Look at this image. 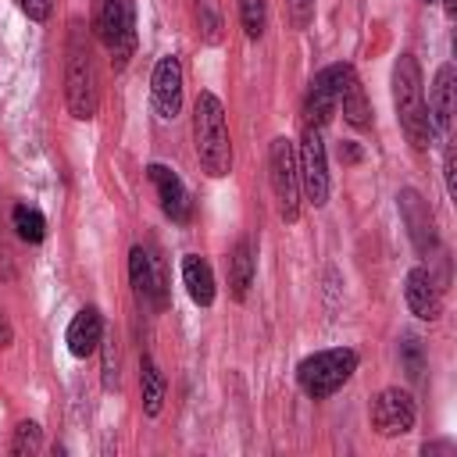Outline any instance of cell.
Here are the masks:
<instances>
[{
	"label": "cell",
	"instance_id": "ba28073f",
	"mask_svg": "<svg viewBox=\"0 0 457 457\" xmlns=\"http://www.w3.org/2000/svg\"><path fill=\"white\" fill-rule=\"evenodd\" d=\"M350 75H353L350 64H328V68H321V71L311 79L307 96H303V125H318V129L328 125V118L336 114L339 93H343V86L350 82Z\"/></svg>",
	"mask_w": 457,
	"mask_h": 457
},
{
	"label": "cell",
	"instance_id": "9c48e42d",
	"mask_svg": "<svg viewBox=\"0 0 457 457\" xmlns=\"http://www.w3.org/2000/svg\"><path fill=\"white\" fill-rule=\"evenodd\" d=\"M129 278H132V293L143 307L150 311H164L168 307V275H164V264L157 253L143 250V246H132L129 253Z\"/></svg>",
	"mask_w": 457,
	"mask_h": 457
},
{
	"label": "cell",
	"instance_id": "f1b7e54d",
	"mask_svg": "<svg viewBox=\"0 0 457 457\" xmlns=\"http://www.w3.org/2000/svg\"><path fill=\"white\" fill-rule=\"evenodd\" d=\"M339 161H343V164H357V161H361L357 143H343V146H339Z\"/></svg>",
	"mask_w": 457,
	"mask_h": 457
},
{
	"label": "cell",
	"instance_id": "484cf974",
	"mask_svg": "<svg viewBox=\"0 0 457 457\" xmlns=\"http://www.w3.org/2000/svg\"><path fill=\"white\" fill-rule=\"evenodd\" d=\"M400 357H403L407 375H411V378H418V375H421V343H418L414 336H407V339L400 343Z\"/></svg>",
	"mask_w": 457,
	"mask_h": 457
},
{
	"label": "cell",
	"instance_id": "e0dca14e",
	"mask_svg": "<svg viewBox=\"0 0 457 457\" xmlns=\"http://www.w3.org/2000/svg\"><path fill=\"white\" fill-rule=\"evenodd\" d=\"M182 286L189 293V300L196 307H211L214 303V271L200 253H186L182 257Z\"/></svg>",
	"mask_w": 457,
	"mask_h": 457
},
{
	"label": "cell",
	"instance_id": "83f0119b",
	"mask_svg": "<svg viewBox=\"0 0 457 457\" xmlns=\"http://www.w3.org/2000/svg\"><path fill=\"white\" fill-rule=\"evenodd\" d=\"M32 21H46L50 18V7H54V0H14Z\"/></svg>",
	"mask_w": 457,
	"mask_h": 457
},
{
	"label": "cell",
	"instance_id": "7a4b0ae2",
	"mask_svg": "<svg viewBox=\"0 0 457 457\" xmlns=\"http://www.w3.org/2000/svg\"><path fill=\"white\" fill-rule=\"evenodd\" d=\"M393 107L400 118V129L414 150H428L436 132L428 121V104H425V86H421V68L411 54H400L393 61Z\"/></svg>",
	"mask_w": 457,
	"mask_h": 457
},
{
	"label": "cell",
	"instance_id": "d6a6232c",
	"mask_svg": "<svg viewBox=\"0 0 457 457\" xmlns=\"http://www.w3.org/2000/svg\"><path fill=\"white\" fill-rule=\"evenodd\" d=\"M425 4H432V0H425Z\"/></svg>",
	"mask_w": 457,
	"mask_h": 457
},
{
	"label": "cell",
	"instance_id": "30bf717a",
	"mask_svg": "<svg viewBox=\"0 0 457 457\" xmlns=\"http://www.w3.org/2000/svg\"><path fill=\"white\" fill-rule=\"evenodd\" d=\"M414 418H418V407H414L411 393H403V389H382L371 403V428L386 439L407 436L414 428Z\"/></svg>",
	"mask_w": 457,
	"mask_h": 457
},
{
	"label": "cell",
	"instance_id": "4dcf8cb0",
	"mask_svg": "<svg viewBox=\"0 0 457 457\" xmlns=\"http://www.w3.org/2000/svg\"><path fill=\"white\" fill-rule=\"evenodd\" d=\"M443 175H446V189L453 193V150H446V171Z\"/></svg>",
	"mask_w": 457,
	"mask_h": 457
},
{
	"label": "cell",
	"instance_id": "603a6c76",
	"mask_svg": "<svg viewBox=\"0 0 457 457\" xmlns=\"http://www.w3.org/2000/svg\"><path fill=\"white\" fill-rule=\"evenodd\" d=\"M239 25L250 39H261L268 25V0H239Z\"/></svg>",
	"mask_w": 457,
	"mask_h": 457
},
{
	"label": "cell",
	"instance_id": "5bb4252c",
	"mask_svg": "<svg viewBox=\"0 0 457 457\" xmlns=\"http://www.w3.org/2000/svg\"><path fill=\"white\" fill-rule=\"evenodd\" d=\"M146 175H150V182H154V189H157V200H161L164 218L186 225V221H189V193H186L182 179H179L168 164H150Z\"/></svg>",
	"mask_w": 457,
	"mask_h": 457
},
{
	"label": "cell",
	"instance_id": "7402d4cb",
	"mask_svg": "<svg viewBox=\"0 0 457 457\" xmlns=\"http://www.w3.org/2000/svg\"><path fill=\"white\" fill-rule=\"evenodd\" d=\"M196 21H200V36L204 43H221V0H196Z\"/></svg>",
	"mask_w": 457,
	"mask_h": 457
},
{
	"label": "cell",
	"instance_id": "9a60e30c",
	"mask_svg": "<svg viewBox=\"0 0 457 457\" xmlns=\"http://www.w3.org/2000/svg\"><path fill=\"white\" fill-rule=\"evenodd\" d=\"M453 89H457V71L453 64H439L436 79H432V93H428V121L436 136L450 132V118H453Z\"/></svg>",
	"mask_w": 457,
	"mask_h": 457
},
{
	"label": "cell",
	"instance_id": "1f68e13d",
	"mask_svg": "<svg viewBox=\"0 0 457 457\" xmlns=\"http://www.w3.org/2000/svg\"><path fill=\"white\" fill-rule=\"evenodd\" d=\"M443 7H446V14H450V18L457 14V0H443Z\"/></svg>",
	"mask_w": 457,
	"mask_h": 457
},
{
	"label": "cell",
	"instance_id": "44dd1931",
	"mask_svg": "<svg viewBox=\"0 0 457 457\" xmlns=\"http://www.w3.org/2000/svg\"><path fill=\"white\" fill-rule=\"evenodd\" d=\"M11 221H14V232H18L25 243H43V236H46V218H43L39 207L18 204L14 214H11Z\"/></svg>",
	"mask_w": 457,
	"mask_h": 457
},
{
	"label": "cell",
	"instance_id": "5b68a950",
	"mask_svg": "<svg viewBox=\"0 0 457 457\" xmlns=\"http://www.w3.org/2000/svg\"><path fill=\"white\" fill-rule=\"evenodd\" d=\"M93 32L107 46L114 68H125L136 50V21L129 0H93Z\"/></svg>",
	"mask_w": 457,
	"mask_h": 457
},
{
	"label": "cell",
	"instance_id": "2e32d148",
	"mask_svg": "<svg viewBox=\"0 0 457 457\" xmlns=\"http://www.w3.org/2000/svg\"><path fill=\"white\" fill-rule=\"evenodd\" d=\"M64 339H68L71 357H89V353H96V346H100V339H104V314H100L96 307H82V311L71 318Z\"/></svg>",
	"mask_w": 457,
	"mask_h": 457
},
{
	"label": "cell",
	"instance_id": "8992f818",
	"mask_svg": "<svg viewBox=\"0 0 457 457\" xmlns=\"http://www.w3.org/2000/svg\"><path fill=\"white\" fill-rule=\"evenodd\" d=\"M296 171H300V193L314 207H325L328 204V154H325V139L318 125H303L300 150H296Z\"/></svg>",
	"mask_w": 457,
	"mask_h": 457
},
{
	"label": "cell",
	"instance_id": "4316f807",
	"mask_svg": "<svg viewBox=\"0 0 457 457\" xmlns=\"http://www.w3.org/2000/svg\"><path fill=\"white\" fill-rule=\"evenodd\" d=\"M286 11H289L293 29H307L314 18V0H286Z\"/></svg>",
	"mask_w": 457,
	"mask_h": 457
},
{
	"label": "cell",
	"instance_id": "cb8c5ba5",
	"mask_svg": "<svg viewBox=\"0 0 457 457\" xmlns=\"http://www.w3.org/2000/svg\"><path fill=\"white\" fill-rule=\"evenodd\" d=\"M39 443H43V432H39V425H36V421H21V425L14 428V443H11V453H36V450H39Z\"/></svg>",
	"mask_w": 457,
	"mask_h": 457
},
{
	"label": "cell",
	"instance_id": "7c38bea8",
	"mask_svg": "<svg viewBox=\"0 0 457 457\" xmlns=\"http://www.w3.org/2000/svg\"><path fill=\"white\" fill-rule=\"evenodd\" d=\"M150 96H154V111L161 118H175L182 107V64L175 54L161 57L150 79Z\"/></svg>",
	"mask_w": 457,
	"mask_h": 457
},
{
	"label": "cell",
	"instance_id": "277c9868",
	"mask_svg": "<svg viewBox=\"0 0 457 457\" xmlns=\"http://www.w3.org/2000/svg\"><path fill=\"white\" fill-rule=\"evenodd\" d=\"M353 371H357V350L332 346V350H318V353L303 357L296 368V382L311 400H325L336 389H343Z\"/></svg>",
	"mask_w": 457,
	"mask_h": 457
},
{
	"label": "cell",
	"instance_id": "52a82bcc",
	"mask_svg": "<svg viewBox=\"0 0 457 457\" xmlns=\"http://www.w3.org/2000/svg\"><path fill=\"white\" fill-rule=\"evenodd\" d=\"M268 175H271V193L278 200V214L286 221H296L300 218V171H296V150L286 136L271 139Z\"/></svg>",
	"mask_w": 457,
	"mask_h": 457
},
{
	"label": "cell",
	"instance_id": "3957f363",
	"mask_svg": "<svg viewBox=\"0 0 457 457\" xmlns=\"http://www.w3.org/2000/svg\"><path fill=\"white\" fill-rule=\"evenodd\" d=\"M193 143H196V161L211 179H221L232 171L228 121H225V107L214 93H200L193 104Z\"/></svg>",
	"mask_w": 457,
	"mask_h": 457
},
{
	"label": "cell",
	"instance_id": "ffe728a7",
	"mask_svg": "<svg viewBox=\"0 0 457 457\" xmlns=\"http://www.w3.org/2000/svg\"><path fill=\"white\" fill-rule=\"evenodd\" d=\"M339 107H343V118H346L350 125H357V129H364V125L371 121V104H368L364 86H361L357 75H350V82L343 86V93H339Z\"/></svg>",
	"mask_w": 457,
	"mask_h": 457
},
{
	"label": "cell",
	"instance_id": "f546056e",
	"mask_svg": "<svg viewBox=\"0 0 457 457\" xmlns=\"http://www.w3.org/2000/svg\"><path fill=\"white\" fill-rule=\"evenodd\" d=\"M11 339H14V332H11L7 318H4V307H0V346H11Z\"/></svg>",
	"mask_w": 457,
	"mask_h": 457
},
{
	"label": "cell",
	"instance_id": "4fadbf2b",
	"mask_svg": "<svg viewBox=\"0 0 457 457\" xmlns=\"http://www.w3.org/2000/svg\"><path fill=\"white\" fill-rule=\"evenodd\" d=\"M403 296H407V307L414 318L421 321H436L443 314V293L432 278L428 268H411L407 271V282H403Z\"/></svg>",
	"mask_w": 457,
	"mask_h": 457
},
{
	"label": "cell",
	"instance_id": "6da1fadb",
	"mask_svg": "<svg viewBox=\"0 0 457 457\" xmlns=\"http://www.w3.org/2000/svg\"><path fill=\"white\" fill-rule=\"evenodd\" d=\"M64 104L71 118L89 121L100 107V79H96V61L93 46L86 36V25L75 18L68 32V57H64Z\"/></svg>",
	"mask_w": 457,
	"mask_h": 457
},
{
	"label": "cell",
	"instance_id": "8fae6325",
	"mask_svg": "<svg viewBox=\"0 0 457 457\" xmlns=\"http://www.w3.org/2000/svg\"><path fill=\"white\" fill-rule=\"evenodd\" d=\"M396 207H400V218H403V225H407V236H411V243H414V250L421 253V257H428L432 250H436V218H432V211H428V200L418 193V189H400V196H396Z\"/></svg>",
	"mask_w": 457,
	"mask_h": 457
},
{
	"label": "cell",
	"instance_id": "d4e9b609",
	"mask_svg": "<svg viewBox=\"0 0 457 457\" xmlns=\"http://www.w3.org/2000/svg\"><path fill=\"white\" fill-rule=\"evenodd\" d=\"M104 389H118V350H114V336H104Z\"/></svg>",
	"mask_w": 457,
	"mask_h": 457
},
{
	"label": "cell",
	"instance_id": "d6986e66",
	"mask_svg": "<svg viewBox=\"0 0 457 457\" xmlns=\"http://www.w3.org/2000/svg\"><path fill=\"white\" fill-rule=\"evenodd\" d=\"M139 386H143V414L157 418L164 407V375L150 353H143V361H139Z\"/></svg>",
	"mask_w": 457,
	"mask_h": 457
},
{
	"label": "cell",
	"instance_id": "ac0fdd59",
	"mask_svg": "<svg viewBox=\"0 0 457 457\" xmlns=\"http://www.w3.org/2000/svg\"><path fill=\"white\" fill-rule=\"evenodd\" d=\"M253 243L250 239H236L232 253H228V286H232V296L236 300H246L250 293V282H253Z\"/></svg>",
	"mask_w": 457,
	"mask_h": 457
}]
</instances>
